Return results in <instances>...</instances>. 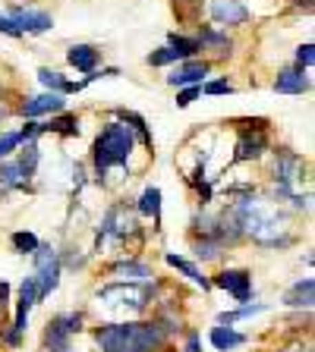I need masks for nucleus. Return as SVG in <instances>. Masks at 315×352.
I'll list each match as a JSON object with an SVG mask.
<instances>
[{
    "mask_svg": "<svg viewBox=\"0 0 315 352\" xmlns=\"http://www.w3.org/2000/svg\"><path fill=\"white\" fill-rule=\"evenodd\" d=\"M38 79H41L44 88H54V91H60V95H63L66 79L60 73H54V69H38Z\"/></svg>",
    "mask_w": 315,
    "mask_h": 352,
    "instance_id": "22",
    "label": "nucleus"
},
{
    "mask_svg": "<svg viewBox=\"0 0 315 352\" xmlns=\"http://www.w3.org/2000/svg\"><path fill=\"white\" fill-rule=\"evenodd\" d=\"M19 142H22L19 132H7V135H0V161H3V157H7V154L13 151Z\"/></svg>",
    "mask_w": 315,
    "mask_h": 352,
    "instance_id": "26",
    "label": "nucleus"
},
{
    "mask_svg": "<svg viewBox=\"0 0 315 352\" xmlns=\"http://www.w3.org/2000/svg\"><path fill=\"white\" fill-rule=\"evenodd\" d=\"M199 95H202V88H199V85H192V88H186L183 95L176 98V107H190V104H192V101H196V98H199Z\"/></svg>",
    "mask_w": 315,
    "mask_h": 352,
    "instance_id": "29",
    "label": "nucleus"
},
{
    "mask_svg": "<svg viewBox=\"0 0 315 352\" xmlns=\"http://www.w3.org/2000/svg\"><path fill=\"white\" fill-rule=\"evenodd\" d=\"M13 245L19 252H26V255H32V252H35L41 242L35 239V233H13Z\"/></svg>",
    "mask_w": 315,
    "mask_h": 352,
    "instance_id": "25",
    "label": "nucleus"
},
{
    "mask_svg": "<svg viewBox=\"0 0 315 352\" xmlns=\"http://www.w3.org/2000/svg\"><path fill=\"white\" fill-rule=\"evenodd\" d=\"M312 293H315V280L312 277H306V280H300V283H294L290 289L284 293V302L287 305H312Z\"/></svg>",
    "mask_w": 315,
    "mask_h": 352,
    "instance_id": "12",
    "label": "nucleus"
},
{
    "mask_svg": "<svg viewBox=\"0 0 315 352\" xmlns=\"http://www.w3.org/2000/svg\"><path fill=\"white\" fill-rule=\"evenodd\" d=\"M262 148H265L262 129L256 132V139H252V135H243L240 148H236V161H250V157H258V154H262Z\"/></svg>",
    "mask_w": 315,
    "mask_h": 352,
    "instance_id": "14",
    "label": "nucleus"
},
{
    "mask_svg": "<svg viewBox=\"0 0 315 352\" xmlns=\"http://www.w3.org/2000/svg\"><path fill=\"white\" fill-rule=\"evenodd\" d=\"M202 91H205V95H230L234 88H230V82H208Z\"/></svg>",
    "mask_w": 315,
    "mask_h": 352,
    "instance_id": "30",
    "label": "nucleus"
},
{
    "mask_svg": "<svg viewBox=\"0 0 315 352\" xmlns=\"http://www.w3.org/2000/svg\"><path fill=\"white\" fill-rule=\"evenodd\" d=\"M186 352H202V346H199V333H190V340H186Z\"/></svg>",
    "mask_w": 315,
    "mask_h": 352,
    "instance_id": "33",
    "label": "nucleus"
},
{
    "mask_svg": "<svg viewBox=\"0 0 315 352\" xmlns=\"http://www.w3.org/2000/svg\"><path fill=\"white\" fill-rule=\"evenodd\" d=\"M10 19L19 25V32H32V35H41L54 25V19L48 13H38V10H13Z\"/></svg>",
    "mask_w": 315,
    "mask_h": 352,
    "instance_id": "7",
    "label": "nucleus"
},
{
    "mask_svg": "<svg viewBox=\"0 0 315 352\" xmlns=\"http://www.w3.org/2000/svg\"><path fill=\"white\" fill-rule=\"evenodd\" d=\"M315 47L312 44H303L300 51H296V66H300V69H309V66H312V60H315Z\"/></svg>",
    "mask_w": 315,
    "mask_h": 352,
    "instance_id": "28",
    "label": "nucleus"
},
{
    "mask_svg": "<svg viewBox=\"0 0 315 352\" xmlns=\"http://www.w3.org/2000/svg\"><path fill=\"white\" fill-rule=\"evenodd\" d=\"M41 132H63V135H76L79 126H76V117H60V120H51V123H41Z\"/></svg>",
    "mask_w": 315,
    "mask_h": 352,
    "instance_id": "20",
    "label": "nucleus"
},
{
    "mask_svg": "<svg viewBox=\"0 0 315 352\" xmlns=\"http://www.w3.org/2000/svg\"><path fill=\"white\" fill-rule=\"evenodd\" d=\"M0 32H3V35H10V38H19L22 35L19 25H16L13 19H7V16H0Z\"/></svg>",
    "mask_w": 315,
    "mask_h": 352,
    "instance_id": "31",
    "label": "nucleus"
},
{
    "mask_svg": "<svg viewBox=\"0 0 315 352\" xmlns=\"http://www.w3.org/2000/svg\"><path fill=\"white\" fill-rule=\"evenodd\" d=\"M95 340L104 352H154L164 343L158 324H108L95 330Z\"/></svg>",
    "mask_w": 315,
    "mask_h": 352,
    "instance_id": "1",
    "label": "nucleus"
},
{
    "mask_svg": "<svg viewBox=\"0 0 315 352\" xmlns=\"http://www.w3.org/2000/svg\"><path fill=\"white\" fill-rule=\"evenodd\" d=\"M120 120H123V123H132L130 129H139V135H142V139L148 142V132H145V120H142L139 113H130V110H123V113H120Z\"/></svg>",
    "mask_w": 315,
    "mask_h": 352,
    "instance_id": "27",
    "label": "nucleus"
},
{
    "mask_svg": "<svg viewBox=\"0 0 315 352\" xmlns=\"http://www.w3.org/2000/svg\"><path fill=\"white\" fill-rule=\"evenodd\" d=\"M170 47L180 54V60H186V57H192L196 51H202L199 38H183V35H170Z\"/></svg>",
    "mask_w": 315,
    "mask_h": 352,
    "instance_id": "18",
    "label": "nucleus"
},
{
    "mask_svg": "<svg viewBox=\"0 0 315 352\" xmlns=\"http://www.w3.org/2000/svg\"><path fill=\"white\" fill-rule=\"evenodd\" d=\"M214 283H218L221 289L234 293L236 302H246L250 293H252V277L246 271H221L218 277H214Z\"/></svg>",
    "mask_w": 315,
    "mask_h": 352,
    "instance_id": "6",
    "label": "nucleus"
},
{
    "mask_svg": "<svg viewBox=\"0 0 315 352\" xmlns=\"http://www.w3.org/2000/svg\"><path fill=\"white\" fill-rule=\"evenodd\" d=\"M7 299H10V286L3 283V280H0V305H3Z\"/></svg>",
    "mask_w": 315,
    "mask_h": 352,
    "instance_id": "34",
    "label": "nucleus"
},
{
    "mask_svg": "<svg viewBox=\"0 0 315 352\" xmlns=\"http://www.w3.org/2000/svg\"><path fill=\"white\" fill-rule=\"evenodd\" d=\"M32 255H35V264H38L35 289H38V299H44V296H51L60 283V261H57V255H54V249H48V245H38Z\"/></svg>",
    "mask_w": 315,
    "mask_h": 352,
    "instance_id": "3",
    "label": "nucleus"
},
{
    "mask_svg": "<svg viewBox=\"0 0 315 352\" xmlns=\"http://www.w3.org/2000/svg\"><path fill=\"white\" fill-rule=\"evenodd\" d=\"M66 60H70V66L82 69V73H92V69H95V63H98V51H95V47H88V44H76V47H70Z\"/></svg>",
    "mask_w": 315,
    "mask_h": 352,
    "instance_id": "11",
    "label": "nucleus"
},
{
    "mask_svg": "<svg viewBox=\"0 0 315 352\" xmlns=\"http://www.w3.org/2000/svg\"><path fill=\"white\" fill-rule=\"evenodd\" d=\"M0 186H26V173L19 164H0Z\"/></svg>",
    "mask_w": 315,
    "mask_h": 352,
    "instance_id": "19",
    "label": "nucleus"
},
{
    "mask_svg": "<svg viewBox=\"0 0 315 352\" xmlns=\"http://www.w3.org/2000/svg\"><path fill=\"white\" fill-rule=\"evenodd\" d=\"M212 19L218 25H243L250 19V10L240 0H212Z\"/></svg>",
    "mask_w": 315,
    "mask_h": 352,
    "instance_id": "5",
    "label": "nucleus"
},
{
    "mask_svg": "<svg viewBox=\"0 0 315 352\" xmlns=\"http://www.w3.org/2000/svg\"><path fill=\"white\" fill-rule=\"evenodd\" d=\"M148 63H152V66H167V63H180V54H176L174 47H161V51L148 54Z\"/></svg>",
    "mask_w": 315,
    "mask_h": 352,
    "instance_id": "23",
    "label": "nucleus"
},
{
    "mask_svg": "<svg viewBox=\"0 0 315 352\" xmlns=\"http://www.w3.org/2000/svg\"><path fill=\"white\" fill-rule=\"evenodd\" d=\"M132 145H136V135H132L130 126L123 123H110L108 129L95 139V167L98 173H104L114 164H126Z\"/></svg>",
    "mask_w": 315,
    "mask_h": 352,
    "instance_id": "2",
    "label": "nucleus"
},
{
    "mask_svg": "<svg viewBox=\"0 0 315 352\" xmlns=\"http://www.w3.org/2000/svg\"><path fill=\"white\" fill-rule=\"evenodd\" d=\"M114 274H117L120 280H130V283H142V280L152 277V271H148L145 264H132V261H123L114 267Z\"/></svg>",
    "mask_w": 315,
    "mask_h": 352,
    "instance_id": "15",
    "label": "nucleus"
},
{
    "mask_svg": "<svg viewBox=\"0 0 315 352\" xmlns=\"http://www.w3.org/2000/svg\"><path fill=\"white\" fill-rule=\"evenodd\" d=\"M139 211L145 214V217H154V220L161 217V192L154 189V186H152V189L142 192V198H139Z\"/></svg>",
    "mask_w": 315,
    "mask_h": 352,
    "instance_id": "16",
    "label": "nucleus"
},
{
    "mask_svg": "<svg viewBox=\"0 0 315 352\" xmlns=\"http://www.w3.org/2000/svg\"><path fill=\"white\" fill-rule=\"evenodd\" d=\"M167 264H170V267H176V271H183L186 277H190L192 283H199V286H202V289H208V286H212L205 277H202V274H199V267H192V264H190V261H183V258L167 255Z\"/></svg>",
    "mask_w": 315,
    "mask_h": 352,
    "instance_id": "17",
    "label": "nucleus"
},
{
    "mask_svg": "<svg viewBox=\"0 0 315 352\" xmlns=\"http://www.w3.org/2000/svg\"><path fill=\"white\" fill-rule=\"evenodd\" d=\"M51 352H70V349H66V346H63V349H51Z\"/></svg>",
    "mask_w": 315,
    "mask_h": 352,
    "instance_id": "35",
    "label": "nucleus"
},
{
    "mask_svg": "<svg viewBox=\"0 0 315 352\" xmlns=\"http://www.w3.org/2000/svg\"><path fill=\"white\" fill-rule=\"evenodd\" d=\"M79 330H82L79 315H57L48 324V330H44V343H48V349H63L70 343V337L79 333Z\"/></svg>",
    "mask_w": 315,
    "mask_h": 352,
    "instance_id": "4",
    "label": "nucleus"
},
{
    "mask_svg": "<svg viewBox=\"0 0 315 352\" xmlns=\"http://www.w3.org/2000/svg\"><path fill=\"white\" fill-rule=\"evenodd\" d=\"M212 343H214V349H221V352H227V349H234V346H240V343H246V337L243 333H236V330H230V327H214L212 330Z\"/></svg>",
    "mask_w": 315,
    "mask_h": 352,
    "instance_id": "13",
    "label": "nucleus"
},
{
    "mask_svg": "<svg viewBox=\"0 0 315 352\" xmlns=\"http://www.w3.org/2000/svg\"><path fill=\"white\" fill-rule=\"evenodd\" d=\"M196 255L199 258H218V242H199Z\"/></svg>",
    "mask_w": 315,
    "mask_h": 352,
    "instance_id": "32",
    "label": "nucleus"
},
{
    "mask_svg": "<svg viewBox=\"0 0 315 352\" xmlns=\"http://www.w3.org/2000/svg\"><path fill=\"white\" fill-rule=\"evenodd\" d=\"M274 91H281V95H303V91H309V76L303 69H284L278 76V82H274Z\"/></svg>",
    "mask_w": 315,
    "mask_h": 352,
    "instance_id": "9",
    "label": "nucleus"
},
{
    "mask_svg": "<svg viewBox=\"0 0 315 352\" xmlns=\"http://www.w3.org/2000/svg\"><path fill=\"white\" fill-rule=\"evenodd\" d=\"M35 164H38V148H35V142H29V145H26V154H22V161H19L22 173H26V179L35 173Z\"/></svg>",
    "mask_w": 315,
    "mask_h": 352,
    "instance_id": "24",
    "label": "nucleus"
},
{
    "mask_svg": "<svg viewBox=\"0 0 315 352\" xmlns=\"http://www.w3.org/2000/svg\"><path fill=\"white\" fill-rule=\"evenodd\" d=\"M205 73H208V63H202V60H190V63L176 66L174 73L167 76V82L170 85H196Z\"/></svg>",
    "mask_w": 315,
    "mask_h": 352,
    "instance_id": "10",
    "label": "nucleus"
},
{
    "mask_svg": "<svg viewBox=\"0 0 315 352\" xmlns=\"http://www.w3.org/2000/svg\"><path fill=\"white\" fill-rule=\"evenodd\" d=\"M199 44H208V47H214L218 54H227V47H230L227 35H218V32H212V29L202 32V41H199Z\"/></svg>",
    "mask_w": 315,
    "mask_h": 352,
    "instance_id": "21",
    "label": "nucleus"
},
{
    "mask_svg": "<svg viewBox=\"0 0 315 352\" xmlns=\"http://www.w3.org/2000/svg\"><path fill=\"white\" fill-rule=\"evenodd\" d=\"M63 110V95L60 91H48V95H38L32 101L22 104V113L26 117H38V113H57Z\"/></svg>",
    "mask_w": 315,
    "mask_h": 352,
    "instance_id": "8",
    "label": "nucleus"
}]
</instances>
